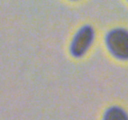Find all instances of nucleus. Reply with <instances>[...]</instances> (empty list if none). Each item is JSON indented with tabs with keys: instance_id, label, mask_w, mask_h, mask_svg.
<instances>
[{
	"instance_id": "obj_1",
	"label": "nucleus",
	"mask_w": 128,
	"mask_h": 120,
	"mask_svg": "<svg viewBox=\"0 0 128 120\" xmlns=\"http://www.w3.org/2000/svg\"><path fill=\"white\" fill-rule=\"evenodd\" d=\"M106 43L108 50L115 58L128 59V30L122 28L110 30L106 35Z\"/></svg>"
},
{
	"instance_id": "obj_2",
	"label": "nucleus",
	"mask_w": 128,
	"mask_h": 120,
	"mask_svg": "<svg viewBox=\"0 0 128 120\" xmlns=\"http://www.w3.org/2000/svg\"><path fill=\"white\" fill-rule=\"evenodd\" d=\"M94 32L90 26H83L76 33L70 45V52L74 57H81L93 42Z\"/></svg>"
},
{
	"instance_id": "obj_3",
	"label": "nucleus",
	"mask_w": 128,
	"mask_h": 120,
	"mask_svg": "<svg viewBox=\"0 0 128 120\" xmlns=\"http://www.w3.org/2000/svg\"><path fill=\"white\" fill-rule=\"evenodd\" d=\"M103 120H128V115L122 108L113 106L106 110Z\"/></svg>"
}]
</instances>
